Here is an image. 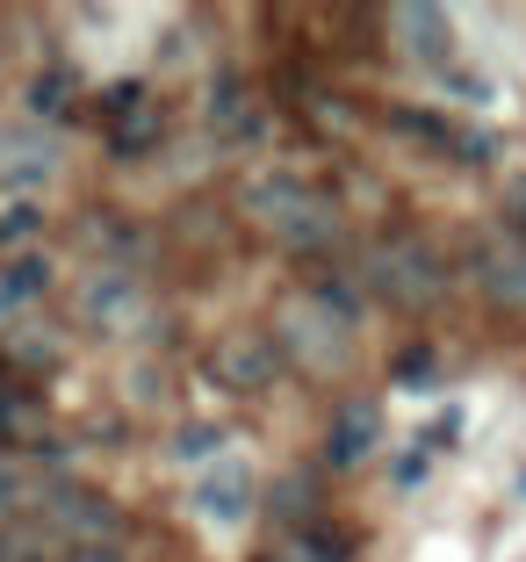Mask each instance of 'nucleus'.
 <instances>
[{
  "mask_svg": "<svg viewBox=\"0 0 526 562\" xmlns=\"http://www.w3.org/2000/svg\"><path fill=\"white\" fill-rule=\"evenodd\" d=\"M246 210L260 216L281 246H296V252H325L332 238H339V210H332L317 188L289 181V173H267V181H253V188H246Z\"/></svg>",
  "mask_w": 526,
  "mask_h": 562,
  "instance_id": "1",
  "label": "nucleus"
},
{
  "mask_svg": "<svg viewBox=\"0 0 526 562\" xmlns=\"http://www.w3.org/2000/svg\"><path fill=\"white\" fill-rule=\"evenodd\" d=\"M368 289L390 296L396 311H433V303L447 296V267L426 238H382V246L368 252Z\"/></svg>",
  "mask_w": 526,
  "mask_h": 562,
  "instance_id": "2",
  "label": "nucleus"
},
{
  "mask_svg": "<svg viewBox=\"0 0 526 562\" xmlns=\"http://www.w3.org/2000/svg\"><path fill=\"white\" fill-rule=\"evenodd\" d=\"M216 390H267L281 375V339L275 331H224L210 353Z\"/></svg>",
  "mask_w": 526,
  "mask_h": 562,
  "instance_id": "3",
  "label": "nucleus"
},
{
  "mask_svg": "<svg viewBox=\"0 0 526 562\" xmlns=\"http://www.w3.org/2000/svg\"><path fill=\"white\" fill-rule=\"evenodd\" d=\"M44 519L58 533H72V548H94V541H115V505L109 497H94V491H58L44 497Z\"/></svg>",
  "mask_w": 526,
  "mask_h": 562,
  "instance_id": "4",
  "label": "nucleus"
},
{
  "mask_svg": "<svg viewBox=\"0 0 526 562\" xmlns=\"http://www.w3.org/2000/svg\"><path fill=\"white\" fill-rule=\"evenodd\" d=\"M281 325L296 331V353H303L311 368H339V361H346V325H339V317H332L317 296L289 303V311H281Z\"/></svg>",
  "mask_w": 526,
  "mask_h": 562,
  "instance_id": "5",
  "label": "nucleus"
},
{
  "mask_svg": "<svg viewBox=\"0 0 526 562\" xmlns=\"http://www.w3.org/2000/svg\"><path fill=\"white\" fill-rule=\"evenodd\" d=\"M58 491V454H0V519L30 513Z\"/></svg>",
  "mask_w": 526,
  "mask_h": 562,
  "instance_id": "6",
  "label": "nucleus"
},
{
  "mask_svg": "<svg viewBox=\"0 0 526 562\" xmlns=\"http://www.w3.org/2000/svg\"><path fill=\"white\" fill-rule=\"evenodd\" d=\"M137 311H145V289H137L131 267H109V274L87 281V317H94L101 331H131Z\"/></svg>",
  "mask_w": 526,
  "mask_h": 562,
  "instance_id": "7",
  "label": "nucleus"
},
{
  "mask_svg": "<svg viewBox=\"0 0 526 562\" xmlns=\"http://www.w3.org/2000/svg\"><path fill=\"white\" fill-rule=\"evenodd\" d=\"M51 166H58V151L44 131H0V188H36L51 181Z\"/></svg>",
  "mask_w": 526,
  "mask_h": 562,
  "instance_id": "8",
  "label": "nucleus"
},
{
  "mask_svg": "<svg viewBox=\"0 0 526 562\" xmlns=\"http://www.w3.org/2000/svg\"><path fill=\"white\" fill-rule=\"evenodd\" d=\"M210 527H238L246 519V505H253V476L246 469H210V476L195 483V497H188Z\"/></svg>",
  "mask_w": 526,
  "mask_h": 562,
  "instance_id": "9",
  "label": "nucleus"
},
{
  "mask_svg": "<svg viewBox=\"0 0 526 562\" xmlns=\"http://www.w3.org/2000/svg\"><path fill=\"white\" fill-rule=\"evenodd\" d=\"M390 30H396V44L412 50V58H426V66H447V58H455V30H447L440 8H396Z\"/></svg>",
  "mask_w": 526,
  "mask_h": 562,
  "instance_id": "10",
  "label": "nucleus"
},
{
  "mask_svg": "<svg viewBox=\"0 0 526 562\" xmlns=\"http://www.w3.org/2000/svg\"><path fill=\"white\" fill-rule=\"evenodd\" d=\"M109 131H115V151H145L159 137V109L145 101V87H109Z\"/></svg>",
  "mask_w": 526,
  "mask_h": 562,
  "instance_id": "11",
  "label": "nucleus"
},
{
  "mask_svg": "<svg viewBox=\"0 0 526 562\" xmlns=\"http://www.w3.org/2000/svg\"><path fill=\"white\" fill-rule=\"evenodd\" d=\"M376 440H382V412L368 397H354V404H339V418H332V462L339 469H354L361 454H376Z\"/></svg>",
  "mask_w": 526,
  "mask_h": 562,
  "instance_id": "12",
  "label": "nucleus"
},
{
  "mask_svg": "<svg viewBox=\"0 0 526 562\" xmlns=\"http://www.w3.org/2000/svg\"><path fill=\"white\" fill-rule=\"evenodd\" d=\"M477 281H483V296H497L505 311H526V246L477 252Z\"/></svg>",
  "mask_w": 526,
  "mask_h": 562,
  "instance_id": "13",
  "label": "nucleus"
},
{
  "mask_svg": "<svg viewBox=\"0 0 526 562\" xmlns=\"http://www.w3.org/2000/svg\"><path fill=\"white\" fill-rule=\"evenodd\" d=\"M51 289V267L36 260V252H22V260H8L0 267V317H15L22 303H36Z\"/></svg>",
  "mask_w": 526,
  "mask_h": 562,
  "instance_id": "14",
  "label": "nucleus"
},
{
  "mask_svg": "<svg viewBox=\"0 0 526 562\" xmlns=\"http://www.w3.org/2000/svg\"><path fill=\"white\" fill-rule=\"evenodd\" d=\"M66 94H72V72L66 66H51V72H36V80H30V109H36V116H58Z\"/></svg>",
  "mask_w": 526,
  "mask_h": 562,
  "instance_id": "15",
  "label": "nucleus"
},
{
  "mask_svg": "<svg viewBox=\"0 0 526 562\" xmlns=\"http://www.w3.org/2000/svg\"><path fill=\"white\" fill-rule=\"evenodd\" d=\"M36 224H44V216H36V202H8V210H0V246H30Z\"/></svg>",
  "mask_w": 526,
  "mask_h": 562,
  "instance_id": "16",
  "label": "nucleus"
},
{
  "mask_svg": "<svg viewBox=\"0 0 526 562\" xmlns=\"http://www.w3.org/2000/svg\"><path fill=\"white\" fill-rule=\"evenodd\" d=\"M216 447H224V426H181V440H174V454H181V462H210Z\"/></svg>",
  "mask_w": 526,
  "mask_h": 562,
  "instance_id": "17",
  "label": "nucleus"
},
{
  "mask_svg": "<svg viewBox=\"0 0 526 562\" xmlns=\"http://www.w3.org/2000/svg\"><path fill=\"white\" fill-rule=\"evenodd\" d=\"M58 562H131V555H123L115 541H94V548H66Z\"/></svg>",
  "mask_w": 526,
  "mask_h": 562,
  "instance_id": "18",
  "label": "nucleus"
},
{
  "mask_svg": "<svg viewBox=\"0 0 526 562\" xmlns=\"http://www.w3.org/2000/svg\"><path fill=\"white\" fill-rule=\"evenodd\" d=\"M426 375H433V353L426 347H412L404 361H396V382H426Z\"/></svg>",
  "mask_w": 526,
  "mask_h": 562,
  "instance_id": "19",
  "label": "nucleus"
},
{
  "mask_svg": "<svg viewBox=\"0 0 526 562\" xmlns=\"http://www.w3.org/2000/svg\"><path fill=\"white\" fill-rule=\"evenodd\" d=\"M426 454H404V462H396V483H404V491H412V483H426Z\"/></svg>",
  "mask_w": 526,
  "mask_h": 562,
  "instance_id": "20",
  "label": "nucleus"
},
{
  "mask_svg": "<svg viewBox=\"0 0 526 562\" xmlns=\"http://www.w3.org/2000/svg\"><path fill=\"white\" fill-rule=\"evenodd\" d=\"M303 548H311V555H317V562H346V548H339V541H332V533H311V541H303Z\"/></svg>",
  "mask_w": 526,
  "mask_h": 562,
  "instance_id": "21",
  "label": "nucleus"
},
{
  "mask_svg": "<svg viewBox=\"0 0 526 562\" xmlns=\"http://www.w3.org/2000/svg\"><path fill=\"white\" fill-rule=\"evenodd\" d=\"M505 210H512V224H519V232H526V173H519V181L505 188Z\"/></svg>",
  "mask_w": 526,
  "mask_h": 562,
  "instance_id": "22",
  "label": "nucleus"
},
{
  "mask_svg": "<svg viewBox=\"0 0 526 562\" xmlns=\"http://www.w3.org/2000/svg\"><path fill=\"white\" fill-rule=\"evenodd\" d=\"M519 491H526V469H519Z\"/></svg>",
  "mask_w": 526,
  "mask_h": 562,
  "instance_id": "23",
  "label": "nucleus"
}]
</instances>
